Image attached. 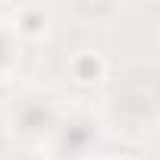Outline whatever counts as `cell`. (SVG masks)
<instances>
[{
	"mask_svg": "<svg viewBox=\"0 0 160 160\" xmlns=\"http://www.w3.org/2000/svg\"><path fill=\"white\" fill-rule=\"evenodd\" d=\"M72 75L78 78V82H98V78L104 75V60L98 53H78L72 60Z\"/></svg>",
	"mask_w": 160,
	"mask_h": 160,
	"instance_id": "1",
	"label": "cell"
},
{
	"mask_svg": "<svg viewBox=\"0 0 160 160\" xmlns=\"http://www.w3.org/2000/svg\"><path fill=\"white\" fill-rule=\"evenodd\" d=\"M41 28H44V16H41L38 10L22 13V32H25V35H38Z\"/></svg>",
	"mask_w": 160,
	"mask_h": 160,
	"instance_id": "2",
	"label": "cell"
},
{
	"mask_svg": "<svg viewBox=\"0 0 160 160\" xmlns=\"http://www.w3.org/2000/svg\"><path fill=\"white\" fill-rule=\"evenodd\" d=\"M119 160H129V157H119Z\"/></svg>",
	"mask_w": 160,
	"mask_h": 160,
	"instance_id": "3",
	"label": "cell"
}]
</instances>
